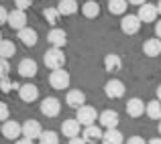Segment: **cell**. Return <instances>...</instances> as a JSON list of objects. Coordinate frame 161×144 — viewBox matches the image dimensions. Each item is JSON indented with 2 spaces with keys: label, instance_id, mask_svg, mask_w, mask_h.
<instances>
[{
  "label": "cell",
  "instance_id": "obj_1",
  "mask_svg": "<svg viewBox=\"0 0 161 144\" xmlns=\"http://www.w3.org/2000/svg\"><path fill=\"white\" fill-rule=\"evenodd\" d=\"M43 63H45V67H49L51 71L61 69V67L65 65V53H63L61 49H57V47H51V49L45 51Z\"/></svg>",
  "mask_w": 161,
  "mask_h": 144
},
{
  "label": "cell",
  "instance_id": "obj_2",
  "mask_svg": "<svg viewBox=\"0 0 161 144\" xmlns=\"http://www.w3.org/2000/svg\"><path fill=\"white\" fill-rule=\"evenodd\" d=\"M69 83H71V77H69V73H67L63 67H61V69L51 71V75H49V85H51L53 90H57V91L67 90Z\"/></svg>",
  "mask_w": 161,
  "mask_h": 144
},
{
  "label": "cell",
  "instance_id": "obj_3",
  "mask_svg": "<svg viewBox=\"0 0 161 144\" xmlns=\"http://www.w3.org/2000/svg\"><path fill=\"white\" fill-rule=\"evenodd\" d=\"M96 118H98V114H96V110L92 108V105H86V104H84L82 108L75 110V120H78L84 128H86V126L96 124Z\"/></svg>",
  "mask_w": 161,
  "mask_h": 144
},
{
  "label": "cell",
  "instance_id": "obj_4",
  "mask_svg": "<svg viewBox=\"0 0 161 144\" xmlns=\"http://www.w3.org/2000/svg\"><path fill=\"white\" fill-rule=\"evenodd\" d=\"M120 31L125 35H137L141 31V20L137 14H125L120 20Z\"/></svg>",
  "mask_w": 161,
  "mask_h": 144
},
{
  "label": "cell",
  "instance_id": "obj_5",
  "mask_svg": "<svg viewBox=\"0 0 161 144\" xmlns=\"http://www.w3.org/2000/svg\"><path fill=\"white\" fill-rule=\"evenodd\" d=\"M59 112H61V101L57 100V97H45L43 101H41V114L47 118H55L59 116Z\"/></svg>",
  "mask_w": 161,
  "mask_h": 144
},
{
  "label": "cell",
  "instance_id": "obj_6",
  "mask_svg": "<svg viewBox=\"0 0 161 144\" xmlns=\"http://www.w3.org/2000/svg\"><path fill=\"white\" fill-rule=\"evenodd\" d=\"M157 14H159L157 4H151V2L141 4V8H139V12H137L141 23H155V20H157Z\"/></svg>",
  "mask_w": 161,
  "mask_h": 144
},
{
  "label": "cell",
  "instance_id": "obj_7",
  "mask_svg": "<svg viewBox=\"0 0 161 144\" xmlns=\"http://www.w3.org/2000/svg\"><path fill=\"white\" fill-rule=\"evenodd\" d=\"M104 94H106L110 100H120L125 95V83L120 79H110L104 85Z\"/></svg>",
  "mask_w": 161,
  "mask_h": 144
},
{
  "label": "cell",
  "instance_id": "obj_8",
  "mask_svg": "<svg viewBox=\"0 0 161 144\" xmlns=\"http://www.w3.org/2000/svg\"><path fill=\"white\" fill-rule=\"evenodd\" d=\"M8 27L14 28V31L25 28V27H27V12H25V10H19V8L10 10V12H8Z\"/></svg>",
  "mask_w": 161,
  "mask_h": 144
},
{
  "label": "cell",
  "instance_id": "obj_9",
  "mask_svg": "<svg viewBox=\"0 0 161 144\" xmlns=\"http://www.w3.org/2000/svg\"><path fill=\"white\" fill-rule=\"evenodd\" d=\"M98 122H100V126H102V128L110 130V128H116V126H118L120 118H118V112H116V110H104V112L98 116Z\"/></svg>",
  "mask_w": 161,
  "mask_h": 144
},
{
  "label": "cell",
  "instance_id": "obj_10",
  "mask_svg": "<svg viewBox=\"0 0 161 144\" xmlns=\"http://www.w3.org/2000/svg\"><path fill=\"white\" fill-rule=\"evenodd\" d=\"M2 136L6 138V140H14V138H19L20 134H23V126L19 124V122H14V120H6L2 124Z\"/></svg>",
  "mask_w": 161,
  "mask_h": 144
},
{
  "label": "cell",
  "instance_id": "obj_11",
  "mask_svg": "<svg viewBox=\"0 0 161 144\" xmlns=\"http://www.w3.org/2000/svg\"><path fill=\"white\" fill-rule=\"evenodd\" d=\"M37 71H39V65H37V61L35 59H23V61L19 63V75L20 77H27V79H31V77H35L37 75Z\"/></svg>",
  "mask_w": 161,
  "mask_h": 144
},
{
  "label": "cell",
  "instance_id": "obj_12",
  "mask_svg": "<svg viewBox=\"0 0 161 144\" xmlns=\"http://www.w3.org/2000/svg\"><path fill=\"white\" fill-rule=\"evenodd\" d=\"M41 132H43V128H41V122H37V120H27L23 124V136L25 138H31V140H39V136H41Z\"/></svg>",
  "mask_w": 161,
  "mask_h": 144
},
{
  "label": "cell",
  "instance_id": "obj_13",
  "mask_svg": "<svg viewBox=\"0 0 161 144\" xmlns=\"http://www.w3.org/2000/svg\"><path fill=\"white\" fill-rule=\"evenodd\" d=\"M19 97L25 104H33V101L39 97V87L33 85V83H23V85L19 87Z\"/></svg>",
  "mask_w": 161,
  "mask_h": 144
},
{
  "label": "cell",
  "instance_id": "obj_14",
  "mask_svg": "<svg viewBox=\"0 0 161 144\" xmlns=\"http://www.w3.org/2000/svg\"><path fill=\"white\" fill-rule=\"evenodd\" d=\"M47 41L51 43V47L61 49V47H65V43H67V33L63 31V28L53 27L51 31H49V35H47Z\"/></svg>",
  "mask_w": 161,
  "mask_h": 144
},
{
  "label": "cell",
  "instance_id": "obj_15",
  "mask_svg": "<svg viewBox=\"0 0 161 144\" xmlns=\"http://www.w3.org/2000/svg\"><path fill=\"white\" fill-rule=\"evenodd\" d=\"M65 104L69 105V108H74V110L82 108V105L86 104V94H84L82 90H69L67 95H65Z\"/></svg>",
  "mask_w": 161,
  "mask_h": 144
},
{
  "label": "cell",
  "instance_id": "obj_16",
  "mask_svg": "<svg viewBox=\"0 0 161 144\" xmlns=\"http://www.w3.org/2000/svg\"><path fill=\"white\" fill-rule=\"evenodd\" d=\"M19 41L25 45V47H35L37 41H39V35H37L35 28L25 27V28H20V31H19Z\"/></svg>",
  "mask_w": 161,
  "mask_h": 144
},
{
  "label": "cell",
  "instance_id": "obj_17",
  "mask_svg": "<svg viewBox=\"0 0 161 144\" xmlns=\"http://www.w3.org/2000/svg\"><path fill=\"white\" fill-rule=\"evenodd\" d=\"M80 128H82V124L75 118H69V120H65L61 124V134L65 138H75V136H80Z\"/></svg>",
  "mask_w": 161,
  "mask_h": 144
},
{
  "label": "cell",
  "instance_id": "obj_18",
  "mask_svg": "<svg viewBox=\"0 0 161 144\" xmlns=\"http://www.w3.org/2000/svg\"><path fill=\"white\" fill-rule=\"evenodd\" d=\"M126 114L130 118H141L145 114V101L139 100V97H130L129 104H126Z\"/></svg>",
  "mask_w": 161,
  "mask_h": 144
},
{
  "label": "cell",
  "instance_id": "obj_19",
  "mask_svg": "<svg viewBox=\"0 0 161 144\" xmlns=\"http://www.w3.org/2000/svg\"><path fill=\"white\" fill-rule=\"evenodd\" d=\"M102 130H100V126H96V124H92V126H86L84 128V132H82V138L86 140L88 144H96L98 140H102Z\"/></svg>",
  "mask_w": 161,
  "mask_h": 144
},
{
  "label": "cell",
  "instance_id": "obj_20",
  "mask_svg": "<svg viewBox=\"0 0 161 144\" xmlns=\"http://www.w3.org/2000/svg\"><path fill=\"white\" fill-rule=\"evenodd\" d=\"M104 69H106V73H118V71L122 69V59L118 57L116 53H110L104 57Z\"/></svg>",
  "mask_w": 161,
  "mask_h": 144
},
{
  "label": "cell",
  "instance_id": "obj_21",
  "mask_svg": "<svg viewBox=\"0 0 161 144\" xmlns=\"http://www.w3.org/2000/svg\"><path fill=\"white\" fill-rule=\"evenodd\" d=\"M143 53L147 55V57H159L161 55V39H147L145 43H143Z\"/></svg>",
  "mask_w": 161,
  "mask_h": 144
},
{
  "label": "cell",
  "instance_id": "obj_22",
  "mask_svg": "<svg viewBox=\"0 0 161 144\" xmlns=\"http://www.w3.org/2000/svg\"><path fill=\"white\" fill-rule=\"evenodd\" d=\"M102 144H125V136L118 128H110L102 134Z\"/></svg>",
  "mask_w": 161,
  "mask_h": 144
},
{
  "label": "cell",
  "instance_id": "obj_23",
  "mask_svg": "<svg viewBox=\"0 0 161 144\" xmlns=\"http://www.w3.org/2000/svg\"><path fill=\"white\" fill-rule=\"evenodd\" d=\"M59 10V14L61 16H71V14H75L78 12V2L75 0H59L57 2V6H55Z\"/></svg>",
  "mask_w": 161,
  "mask_h": 144
},
{
  "label": "cell",
  "instance_id": "obj_24",
  "mask_svg": "<svg viewBox=\"0 0 161 144\" xmlns=\"http://www.w3.org/2000/svg\"><path fill=\"white\" fill-rule=\"evenodd\" d=\"M82 14L86 16V18H98L100 14V6L96 0H88V2L82 4Z\"/></svg>",
  "mask_w": 161,
  "mask_h": 144
},
{
  "label": "cell",
  "instance_id": "obj_25",
  "mask_svg": "<svg viewBox=\"0 0 161 144\" xmlns=\"http://www.w3.org/2000/svg\"><path fill=\"white\" fill-rule=\"evenodd\" d=\"M126 8H129V2L126 0H108V12L110 14H126Z\"/></svg>",
  "mask_w": 161,
  "mask_h": 144
},
{
  "label": "cell",
  "instance_id": "obj_26",
  "mask_svg": "<svg viewBox=\"0 0 161 144\" xmlns=\"http://www.w3.org/2000/svg\"><path fill=\"white\" fill-rule=\"evenodd\" d=\"M145 114L151 120H161V101L153 100V101H149V104H145Z\"/></svg>",
  "mask_w": 161,
  "mask_h": 144
},
{
  "label": "cell",
  "instance_id": "obj_27",
  "mask_svg": "<svg viewBox=\"0 0 161 144\" xmlns=\"http://www.w3.org/2000/svg\"><path fill=\"white\" fill-rule=\"evenodd\" d=\"M14 53H16V47H14L12 41H6V39L0 41V57H2V59L14 57Z\"/></svg>",
  "mask_w": 161,
  "mask_h": 144
},
{
  "label": "cell",
  "instance_id": "obj_28",
  "mask_svg": "<svg viewBox=\"0 0 161 144\" xmlns=\"http://www.w3.org/2000/svg\"><path fill=\"white\" fill-rule=\"evenodd\" d=\"M39 144H59V136L53 130H43L39 136Z\"/></svg>",
  "mask_w": 161,
  "mask_h": 144
},
{
  "label": "cell",
  "instance_id": "obj_29",
  "mask_svg": "<svg viewBox=\"0 0 161 144\" xmlns=\"http://www.w3.org/2000/svg\"><path fill=\"white\" fill-rule=\"evenodd\" d=\"M43 18L47 20V24H57L59 23V18H61V14H59V10L57 8H45L43 10Z\"/></svg>",
  "mask_w": 161,
  "mask_h": 144
},
{
  "label": "cell",
  "instance_id": "obj_30",
  "mask_svg": "<svg viewBox=\"0 0 161 144\" xmlns=\"http://www.w3.org/2000/svg\"><path fill=\"white\" fill-rule=\"evenodd\" d=\"M19 83L16 81H12V79H8V77H4V79H0V91H4V94H10L12 90H16L19 91Z\"/></svg>",
  "mask_w": 161,
  "mask_h": 144
},
{
  "label": "cell",
  "instance_id": "obj_31",
  "mask_svg": "<svg viewBox=\"0 0 161 144\" xmlns=\"http://www.w3.org/2000/svg\"><path fill=\"white\" fill-rule=\"evenodd\" d=\"M8 71H10V65H8V59L0 57V79L8 77Z\"/></svg>",
  "mask_w": 161,
  "mask_h": 144
},
{
  "label": "cell",
  "instance_id": "obj_32",
  "mask_svg": "<svg viewBox=\"0 0 161 144\" xmlns=\"http://www.w3.org/2000/svg\"><path fill=\"white\" fill-rule=\"evenodd\" d=\"M6 120H10V110L4 101H0V122H6Z\"/></svg>",
  "mask_w": 161,
  "mask_h": 144
},
{
  "label": "cell",
  "instance_id": "obj_33",
  "mask_svg": "<svg viewBox=\"0 0 161 144\" xmlns=\"http://www.w3.org/2000/svg\"><path fill=\"white\" fill-rule=\"evenodd\" d=\"M33 0H14V6L19 8V10H27V8H31Z\"/></svg>",
  "mask_w": 161,
  "mask_h": 144
},
{
  "label": "cell",
  "instance_id": "obj_34",
  "mask_svg": "<svg viewBox=\"0 0 161 144\" xmlns=\"http://www.w3.org/2000/svg\"><path fill=\"white\" fill-rule=\"evenodd\" d=\"M125 144H147V142H145V138H141V136H130Z\"/></svg>",
  "mask_w": 161,
  "mask_h": 144
},
{
  "label": "cell",
  "instance_id": "obj_35",
  "mask_svg": "<svg viewBox=\"0 0 161 144\" xmlns=\"http://www.w3.org/2000/svg\"><path fill=\"white\" fill-rule=\"evenodd\" d=\"M4 23H8V10L4 6H0V24H4Z\"/></svg>",
  "mask_w": 161,
  "mask_h": 144
},
{
  "label": "cell",
  "instance_id": "obj_36",
  "mask_svg": "<svg viewBox=\"0 0 161 144\" xmlns=\"http://www.w3.org/2000/svg\"><path fill=\"white\" fill-rule=\"evenodd\" d=\"M69 144H88L84 138H80V136H75V138H69Z\"/></svg>",
  "mask_w": 161,
  "mask_h": 144
},
{
  "label": "cell",
  "instance_id": "obj_37",
  "mask_svg": "<svg viewBox=\"0 0 161 144\" xmlns=\"http://www.w3.org/2000/svg\"><path fill=\"white\" fill-rule=\"evenodd\" d=\"M155 35H157V39H161V20L155 23Z\"/></svg>",
  "mask_w": 161,
  "mask_h": 144
},
{
  "label": "cell",
  "instance_id": "obj_38",
  "mask_svg": "<svg viewBox=\"0 0 161 144\" xmlns=\"http://www.w3.org/2000/svg\"><path fill=\"white\" fill-rule=\"evenodd\" d=\"M14 144H35V142H33L31 138H19V140H16Z\"/></svg>",
  "mask_w": 161,
  "mask_h": 144
},
{
  "label": "cell",
  "instance_id": "obj_39",
  "mask_svg": "<svg viewBox=\"0 0 161 144\" xmlns=\"http://www.w3.org/2000/svg\"><path fill=\"white\" fill-rule=\"evenodd\" d=\"M129 4H137V6H141V4H145L147 0H126Z\"/></svg>",
  "mask_w": 161,
  "mask_h": 144
},
{
  "label": "cell",
  "instance_id": "obj_40",
  "mask_svg": "<svg viewBox=\"0 0 161 144\" xmlns=\"http://www.w3.org/2000/svg\"><path fill=\"white\" fill-rule=\"evenodd\" d=\"M147 144H161V138H153V140H149Z\"/></svg>",
  "mask_w": 161,
  "mask_h": 144
},
{
  "label": "cell",
  "instance_id": "obj_41",
  "mask_svg": "<svg viewBox=\"0 0 161 144\" xmlns=\"http://www.w3.org/2000/svg\"><path fill=\"white\" fill-rule=\"evenodd\" d=\"M157 100H159V101H161V85H159V87H157Z\"/></svg>",
  "mask_w": 161,
  "mask_h": 144
},
{
  "label": "cell",
  "instance_id": "obj_42",
  "mask_svg": "<svg viewBox=\"0 0 161 144\" xmlns=\"http://www.w3.org/2000/svg\"><path fill=\"white\" fill-rule=\"evenodd\" d=\"M157 10H159V14H161V0H159V4H157Z\"/></svg>",
  "mask_w": 161,
  "mask_h": 144
},
{
  "label": "cell",
  "instance_id": "obj_43",
  "mask_svg": "<svg viewBox=\"0 0 161 144\" xmlns=\"http://www.w3.org/2000/svg\"><path fill=\"white\" fill-rule=\"evenodd\" d=\"M159 134H161V122H159Z\"/></svg>",
  "mask_w": 161,
  "mask_h": 144
},
{
  "label": "cell",
  "instance_id": "obj_44",
  "mask_svg": "<svg viewBox=\"0 0 161 144\" xmlns=\"http://www.w3.org/2000/svg\"><path fill=\"white\" fill-rule=\"evenodd\" d=\"M0 41H2V31H0Z\"/></svg>",
  "mask_w": 161,
  "mask_h": 144
},
{
  "label": "cell",
  "instance_id": "obj_45",
  "mask_svg": "<svg viewBox=\"0 0 161 144\" xmlns=\"http://www.w3.org/2000/svg\"><path fill=\"white\" fill-rule=\"evenodd\" d=\"M0 130H2V126H0Z\"/></svg>",
  "mask_w": 161,
  "mask_h": 144
}]
</instances>
